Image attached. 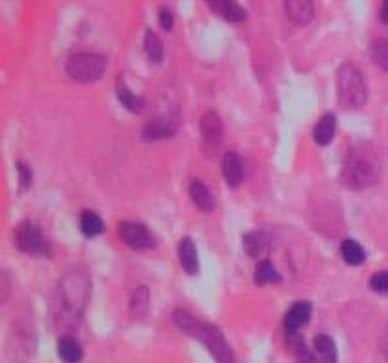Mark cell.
<instances>
[{
  "label": "cell",
  "mask_w": 388,
  "mask_h": 363,
  "mask_svg": "<svg viewBox=\"0 0 388 363\" xmlns=\"http://www.w3.org/2000/svg\"><path fill=\"white\" fill-rule=\"evenodd\" d=\"M337 93L345 108H360L365 104V82L353 62H345L337 72Z\"/></svg>",
  "instance_id": "1"
},
{
  "label": "cell",
  "mask_w": 388,
  "mask_h": 363,
  "mask_svg": "<svg viewBox=\"0 0 388 363\" xmlns=\"http://www.w3.org/2000/svg\"><path fill=\"white\" fill-rule=\"evenodd\" d=\"M186 331L197 337L209 348V352L218 363H233V352L229 348L228 340L223 339V335L220 333V329L211 325V323L197 322L194 318V322Z\"/></svg>",
  "instance_id": "2"
},
{
  "label": "cell",
  "mask_w": 388,
  "mask_h": 363,
  "mask_svg": "<svg viewBox=\"0 0 388 363\" xmlns=\"http://www.w3.org/2000/svg\"><path fill=\"white\" fill-rule=\"evenodd\" d=\"M106 70V59L97 53H76L67 61V74L76 82H95Z\"/></svg>",
  "instance_id": "3"
},
{
  "label": "cell",
  "mask_w": 388,
  "mask_h": 363,
  "mask_svg": "<svg viewBox=\"0 0 388 363\" xmlns=\"http://www.w3.org/2000/svg\"><path fill=\"white\" fill-rule=\"evenodd\" d=\"M375 178V167L371 164L370 159L360 153H350V157H347L345 167H343L345 186L353 187V189H364V187L371 186Z\"/></svg>",
  "instance_id": "4"
},
{
  "label": "cell",
  "mask_w": 388,
  "mask_h": 363,
  "mask_svg": "<svg viewBox=\"0 0 388 363\" xmlns=\"http://www.w3.org/2000/svg\"><path fill=\"white\" fill-rule=\"evenodd\" d=\"M16 242H18L19 250H23L25 254H33V255H40L48 252V242L42 231L35 223L31 221H25L18 227L16 231Z\"/></svg>",
  "instance_id": "5"
},
{
  "label": "cell",
  "mask_w": 388,
  "mask_h": 363,
  "mask_svg": "<svg viewBox=\"0 0 388 363\" xmlns=\"http://www.w3.org/2000/svg\"><path fill=\"white\" fill-rule=\"evenodd\" d=\"M120 235L121 238H123V242L135 250L152 248V246H154V237H152V233H150L143 223L126 221V223H121L120 225Z\"/></svg>",
  "instance_id": "6"
},
{
  "label": "cell",
  "mask_w": 388,
  "mask_h": 363,
  "mask_svg": "<svg viewBox=\"0 0 388 363\" xmlns=\"http://www.w3.org/2000/svg\"><path fill=\"white\" fill-rule=\"evenodd\" d=\"M222 119L216 112H206L201 119V136H203V144L209 152H216L218 146L222 144Z\"/></svg>",
  "instance_id": "7"
},
{
  "label": "cell",
  "mask_w": 388,
  "mask_h": 363,
  "mask_svg": "<svg viewBox=\"0 0 388 363\" xmlns=\"http://www.w3.org/2000/svg\"><path fill=\"white\" fill-rule=\"evenodd\" d=\"M311 320V305L307 301H297L284 316V328L288 333H297L299 329L305 328Z\"/></svg>",
  "instance_id": "8"
},
{
  "label": "cell",
  "mask_w": 388,
  "mask_h": 363,
  "mask_svg": "<svg viewBox=\"0 0 388 363\" xmlns=\"http://www.w3.org/2000/svg\"><path fill=\"white\" fill-rule=\"evenodd\" d=\"M284 11L294 25H307L313 19V0H284Z\"/></svg>",
  "instance_id": "9"
},
{
  "label": "cell",
  "mask_w": 388,
  "mask_h": 363,
  "mask_svg": "<svg viewBox=\"0 0 388 363\" xmlns=\"http://www.w3.org/2000/svg\"><path fill=\"white\" fill-rule=\"evenodd\" d=\"M178 261L188 274L199 272V255H197V248L192 238H182L178 242Z\"/></svg>",
  "instance_id": "10"
},
{
  "label": "cell",
  "mask_w": 388,
  "mask_h": 363,
  "mask_svg": "<svg viewBox=\"0 0 388 363\" xmlns=\"http://www.w3.org/2000/svg\"><path fill=\"white\" fill-rule=\"evenodd\" d=\"M177 133V125L171 119H152L144 125L143 136L146 140H163V138H171Z\"/></svg>",
  "instance_id": "11"
},
{
  "label": "cell",
  "mask_w": 388,
  "mask_h": 363,
  "mask_svg": "<svg viewBox=\"0 0 388 363\" xmlns=\"http://www.w3.org/2000/svg\"><path fill=\"white\" fill-rule=\"evenodd\" d=\"M206 4H209L212 11H216L218 16L223 17L226 21L239 23L246 16L245 10L235 0H206Z\"/></svg>",
  "instance_id": "12"
},
{
  "label": "cell",
  "mask_w": 388,
  "mask_h": 363,
  "mask_svg": "<svg viewBox=\"0 0 388 363\" xmlns=\"http://www.w3.org/2000/svg\"><path fill=\"white\" fill-rule=\"evenodd\" d=\"M222 174L231 187H237L243 180V161L233 152H228L222 159Z\"/></svg>",
  "instance_id": "13"
},
{
  "label": "cell",
  "mask_w": 388,
  "mask_h": 363,
  "mask_svg": "<svg viewBox=\"0 0 388 363\" xmlns=\"http://www.w3.org/2000/svg\"><path fill=\"white\" fill-rule=\"evenodd\" d=\"M189 197H192L195 206L203 210V212H211V210L214 208V199H212L209 187H206L203 182H192V186H189Z\"/></svg>",
  "instance_id": "14"
},
{
  "label": "cell",
  "mask_w": 388,
  "mask_h": 363,
  "mask_svg": "<svg viewBox=\"0 0 388 363\" xmlns=\"http://www.w3.org/2000/svg\"><path fill=\"white\" fill-rule=\"evenodd\" d=\"M57 352L59 357H61L65 363H80L82 357H84L80 342L76 339H72V337H63V339L59 340Z\"/></svg>",
  "instance_id": "15"
},
{
  "label": "cell",
  "mask_w": 388,
  "mask_h": 363,
  "mask_svg": "<svg viewBox=\"0 0 388 363\" xmlns=\"http://www.w3.org/2000/svg\"><path fill=\"white\" fill-rule=\"evenodd\" d=\"M333 136H336V116L326 113L324 118L318 121V125L314 127V142L320 146H326L333 140Z\"/></svg>",
  "instance_id": "16"
},
{
  "label": "cell",
  "mask_w": 388,
  "mask_h": 363,
  "mask_svg": "<svg viewBox=\"0 0 388 363\" xmlns=\"http://www.w3.org/2000/svg\"><path fill=\"white\" fill-rule=\"evenodd\" d=\"M314 354H316V357L320 359V363H336V342H333L328 335H318V337L314 339Z\"/></svg>",
  "instance_id": "17"
},
{
  "label": "cell",
  "mask_w": 388,
  "mask_h": 363,
  "mask_svg": "<svg viewBox=\"0 0 388 363\" xmlns=\"http://www.w3.org/2000/svg\"><path fill=\"white\" fill-rule=\"evenodd\" d=\"M288 346H290V352L294 354L297 363H314L313 352L309 350L307 345L303 342V339L297 333H288Z\"/></svg>",
  "instance_id": "18"
},
{
  "label": "cell",
  "mask_w": 388,
  "mask_h": 363,
  "mask_svg": "<svg viewBox=\"0 0 388 363\" xmlns=\"http://www.w3.org/2000/svg\"><path fill=\"white\" fill-rule=\"evenodd\" d=\"M341 255H343V259L347 261L348 265H362V263L365 261L364 248H362V246H360L356 240H353V238L343 240Z\"/></svg>",
  "instance_id": "19"
},
{
  "label": "cell",
  "mask_w": 388,
  "mask_h": 363,
  "mask_svg": "<svg viewBox=\"0 0 388 363\" xmlns=\"http://www.w3.org/2000/svg\"><path fill=\"white\" fill-rule=\"evenodd\" d=\"M243 246H245V252L250 257H260L267 248V238L257 231L246 233L245 238H243Z\"/></svg>",
  "instance_id": "20"
},
{
  "label": "cell",
  "mask_w": 388,
  "mask_h": 363,
  "mask_svg": "<svg viewBox=\"0 0 388 363\" xmlns=\"http://www.w3.org/2000/svg\"><path fill=\"white\" fill-rule=\"evenodd\" d=\"M80 229L86 237H97L103 233V220L92 210H84L80 216Z\"/></svg>",
  "instance_id": "21"
},
{
  "label": "cell",
  "mask_w": 388,
  "mask_h": 363,
  "mask_svg": "<svg viewBox=\"0 0 388 363\" xmlns=\"http://www.w3.org/2000/svg\"><path fill=\"white\" fill-rule=\"evenodd\" d=\"M144 48H146V53H148V59L155 65H160L163 61V42L154 30H146L144 34Z\"/></svg>",
  "instance_id": "22"
},
{
  "label": "cell",
  "mask_w": 388,
  "mask_h": 363,
  "mask_svg": "<svg viewBox=\"0 0 388 363\" xmlns=\"http://www.w3.org/2000/svg\"><path fill=\"white\" fill-rule=\"evenodd\" d=\"M254 282L260 284V286H265V284H277L280 282V274L277 272V269L269 263V261H262V263H257L256 267Z\"/></svg>",
  "instance_id": "23"
},
{
  "label": "cell",
  "mask_w": 388,
  "mask_h": 363,
  "mask_svg": "<svg viewBox=\"0 0 388 363\" xmlns=\"http://www.w3.org/2000/svg\"><path fill=\"white\" fill-rule=\"evenodd\" d=\"M118 99H120L123 106L129 108V110H133V112H140V110L144 108L143 99L137 95H133L131 91H129V87L123 84V79H120V82H118Z\"/></svg>",
  "instance_id": "24"
},
{
  "label": "cell",
  "mask_w": 388,
  "mask_h": 363,
  "mask_svg": "<svg viewBox=\"0 0 388 363\" xmlns=\"http://www.w3.org/2000/svg\"><path fill=\"white\" fill-rule=\"evenodd\" d=\"M371 55H373L377 67H381L382 70L388 72V40H377L373 48H371Z\"/></svg>",
  "instance_id": "25"
},
{
  "label": "cell",
  "mask_w": 388,
  "mask_h": 363,
  "mask_svg": "<svg viewBox=\"0 0 388 363\" xmlns=\"http://www.w3.org/2000/svg\"><path fill=\"white\" fill-rule=\"evenodd\" d=\"M370 286L373 291H379V294H387L388 291V271H381L373 274L370 280Z\"/></svg>",
  "instance_id": "26"
},
{
  "label": "cell",
  "mask_w": 388,
  "mask_h": 363,
  "mask_svg": "<svg viewBox=\"0 0 388 363\" xmlns=\"http://www.w3.org/2000/svg\"><path fill=\"white\" fill-rule=\"evenodd\" d=\"M18 172H19V182H21V186L29 187L33 184V172L31 169H27V164L18 163Z\"/></svg>",
  "instance_id": "27"
},
{
  "label": "cell",
  "mask_w": 388,
  "mask_h": 363,
  "mask_svg": "<svg viewBox=\"0 0 388 363\" xmlns=\"http://www.w3.org/2000/svg\"><path fill=\"white\" fill-rule=\"evenodd\" d=\"M161 27L165 28V30H171L172 28V13L167 8L161 10Z\"/></svg>",
  "instance_id": "28"
},
{
  "label": "cell",
  "mask_w": 388,
  "mask_h": 363,
  "mask_svg": "<svg viewBox=\"0 0 388 363\" xmlns=\"http://www.w3.org/2000/svg\"><path fill=\"white\" fill-rule=\"evenodd\" d=\"M381 19H382V21H384V23H388V0H382Z\"/></svg>",
  "instance_id": "29"
},
{
  "label": "cell",
  "mask_w": 388,
  "mask_h": 363,
  "mask_svg": "<svg viewBox=\"0 0 388 363\" xmlns=\"http://www.w3.org/2000/svg\"><path fill=\"white\" fill-rule=\"evenodd\" d=\"M382 350H384V354L388 356V333L384 335V339H382Z\"/></svg>",
  "instance_id": "30"
}]
</instances>
